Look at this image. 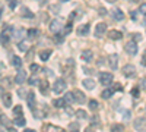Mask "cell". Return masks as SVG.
<instances>
[{
    "label": "cell",
    "mask_w": 146,
    "mask_h": 132,
    "mask_svg": "<svg viewBox=\"0 0 146 132\" xmlns=\"http://www.w3.org/2000/svg\"><path fill=\"white\" fill-rule=\"evenodd\" d=\"M64 90H66V82H64V79L58 78V79L54 82V85H53V91H54L56 94H60V92H63Z\"/></svg>",
    "instance_id": "6da1fadb"
},
{
    "label": "cell",
    "mask_w": 146,
    "mask_h": 132,
    "mask_svg": "<svg viewBox=\"0 0 146 132\" xmlns=\"http://www.w3.org/2000/svg\"><path fill=\"white\" fill-rule=\"evenodd\" d=\"M113 74H110V72H101L100 74V82L102 85H110L113 82Z\"/></svg>",
    "instance_id": "7a4b0ae2"
},
{
    "label": "cell",
    "mask_w": 146,
    "mask_h": 132,
    "mask_svg": "<svg viewBox=\"0 0 146 132\" xmlns=\"http://www.w3.org/2000/svg\"><path fill=\"white\" fill-rule=\"evenodd\" d=\"M73 94V98H75V103H79V104H83V103H86V97H85V94L79 90H73L72 91Z\"/></svg>",
    "instance_id": "3957f363"
},
{
    "label": "cell",
    "mask_w": 146,
    "mask_h": 132,
    "mask_svg": "<svg viewBox=\"0 0 146 132\" xmlns=\"http://www.w3.org/2000/svg\"><path fill=\"white\" fill-rule=\"evenodd\" d=\"M63 29V23H62V21L60 19H53L51 22H50V31L51 32H60Z\"/></svg>",
    "instance_id": "277c9868"
},
{
    "label": "cell",
    "mask_w": 146,
    "mask_h": 132,
    "mask_svg": "<svg viewBox=\"0 0 146 132\" xmlns=\"http://www.w3.org/2000/svg\"><path fill=\"white\" fill-rule=\"evenodd\" d=\"M107 31V23L105 22H100V23H96V27H95V37H102V35L105 34Z\"/></svg>",
    "instance_id": "5b68a950"
},
{
    "label": "cell",
    "mask_w": 146,
    "mask_h": 132,
    "mask_svg": "<svg viewBox=\"0 0 146 132\" xmlns=\"http://www.w3.org/2000/svg\"><path fill=\"white\" fill-rule=\"evenodd\" d=\"M126 52L130 56H136L137 54V44H136V41H129L126 44Z\"/></svg>",
    "instance_id": "8992f818"
},
{
    "label": "cell",
    "mask_w": 146,
    "mask_h": 132,
    "mask_svg": "<svg viewBox=\"0 0 146 132\" xmlns=\"http://www.w3.org/2000/svg\"><path fill=\"white\" fill-rule=\"evenodd\" d=\"M123 75L127 76V78H133L136 75V68L133 66V65H126L123 68Z\"/></svg>",
    "instance_id": "52a82bcc"
},
{
    "label": "cell",
    "mask_w": 146,
    "mask_h": 132,
    "mask_svg": "<svg viewBox=\"0 0 146 132\" xmlns=\"http://www.w3.org/2000/svg\"><path fill=\"white\" fill-rule=\"evenodd\" d=\"M135 128L137 131H145L146 129V117H137L135 121Z\"/></svg>",
    "instance_id": "ba28073f"
},
{
    "label": "cell",
    "mask_w": 146,
    "mask_h": 132,
    "mask_svg": "<svg viewBox=\"0 0 146 132\" xmlns=\"http://www.w3.org/2000/svg\"><path fill=\"white\" fill-rule=\"evenodd\" d=\"M111 16H113L114 21H123V19H124V13H123V12H121L118 7H114V9L111 10Z\"/></svg>",
    "instance_id": "9c48e42d"
},
{
    "label": "cell",
    "mask_w": 146,
    "mask_h": 132,
    "mask_svg": "<svg viewBox=\"0 0 146 132\" xmlns=\"http://www.w3.org/2000/svg\"><path fill=\"white\" fill-rule=\"evenodd\" d=\"M42 132H66V131L63 128H58V126H54V125H44Z\"/></svg>",
    "instance_id": "30bf717a"
},
{
    "label": "cell",
    "mask_w": 146,
    "mask_h": 132,
    "mask_svg": "<svg viewBox=\"0 0 146 132\" xmlns=\"http://www.w3.org/2000/svg\"><path fill=\"white\" fill-rule=\"evenodd\" d=\"M25 81H27V72L22 70V69H19V70H18V75H16V78H15V82H16V84H23Z\"/></svg>",
    "instance_id": "8fae6325"
},
{
    "label": "cell",
    "mask_w": 146,
    "mask_h": 132,
    "mask_svg": "<svg viewBox=\"0 0 146 132\" xmlns=\"http://www.w3.org/2000/svg\"><path fill=\"white\" fill-rule=\"evenodd\" d=\"M38 87H40V90H41L42 94H48V88H50V84H48L47 79H41L40 84H38Z\"/></svg>",
    "instance_id": "7c38bea8"
},
{
    "label": "cell",
    "mask_w": 146,
    "mask_h": 132,
    "mask_svg": "<svg viewBox=\"0 0 146 132\" xmlns=\"http://www.w3.org/2000/svg\"><path fill=\"white\" fill-rule=\"evenodd\" d=\"M108 62H110V66H111V69H117V65H118V56H117V54H110Z\"/></svg>",
    "instance_id": "4fadbf2b"
},
{
    "label": "cell",
    "mask_w": 146,
    "mask_h": 132,
    "mask_svg": "<svg viewBox=\"0 0 146 132\" xmlns=\"http://www.w3.org/2000/svg\"><path fill=\"white\" fill-rule=\"evenodd\" d=\"M89 23H85V25H80L79 28H78V34L79 35H82V37H85V35H88L89 34Z\"/></svg>",
    "instance_id": "5bb4252c"
},
{
    "label": "cell",
    "mask_w": 146,
    "mask_h": 132,
    "mask_svg": "<svg viewBox=\"0 0 146 132\" xmlns=\"http://www.w3.org/2000/svg\"><path fill=\"white\" fill-rule=\"evenodd\" d=\"M82 85L86 88V90H94V88H95V82H94V79L86 78V79H83V81H82Z\"/></svg>",
    "instance_id": "9a60e30c"
},
{
    "label": "cell",
    "mask_w": 146,
    "mask_h": 132,
    "mask_svg": "<svg viewBox=\"0 0 146 132\" xmlns=\"http://www.w3.org/2000/svg\"><path fill=\"white\" fill-rule=\"evenodd\" d=\"M82 59L85 62H91L92 60V57H94V53H92V50H82Z\"/></svg>",
    "instance_id": "2e32d148"
},
{
    "label": "cell",
    "mask_w": 146,
    "mask_h": 132,
    "mask_svg": "<svg viewBox=\"0 0 146 132\" xmlns=\"http://www.w3.org/2000/svg\"><path fill=\"white\" fill-rule=\"evenodd\" d=\"M108 37L111 40H120L121 37H123V34H121L120 31H117V29H111V31H108Z\"/></svg>",
    "instance_id": "e0dca14e"
},
{
    "label": "cell",
    "mask_w": 146,
    "mask_h": 132,
    "mask_svg": "<svg viewBox=\"0 0 146 132\" xmlns=\"http://www.w3.org/2000/svg\"><path fill=\"white\" fill-rule=\"evenodd\" d=\"M2 100H3V104H5V107H10V106H12V94H9V92H5V94L2 95Z\"/></svg>",
    "instance_id": "ac0fdd59"
},
{
    "label": "cell",
    "mask_w": 146,
    "mask_h": 132,
    "mask_svg": "<svg viewBox=\"0 0 146 132\" xmlns=\"http://www.w3.org/2000/svg\"><path fill=\"white\" fill-rule=\"evenodd\" d=\"M21 15H22L23 18H28V19H32V18H34V13H32V12H31L27 6H23V7L21 9Z\"/></svg>",
    "instance_id": "d6986e66"
},
{
    "label": "cell",
    "mask_w": 146,
    "mask_h": 132,
    "mask_svg": "<svg viewBox=\"0 0 146 132\" xmlns=\"http://www.w3.org/2000/svg\"><path fill=\"white\" fill-rule=\"evenodd\" d=\"M12 66L16 68V69H21V66H22V59H21L19 56H13V57H12Z\"/></svg>",
    "instance_id": "ffe728a7"
},
{
    "label": "cell",
    "mask_w": 146,
    "mask_h": 132,
    "mask_svg": "<svg viewBox=\"0 0 146 132\" xmlns=\"http://www.w3.org/2000/svg\"><path fill=\"white\" fill-rule=\"evenodd\" d=\"M38 35H40V29H36V28L28 29V38H29V40H35Z\"/></svg>",
    "instance_id": "44dd1931"
},
{
    "label": "cell",
    "mask_w": 146,
    "mask_h": 132,
    "mask_svg": "<svg viewBox=\"0 0 146 132\" xmlns=\"http://www.w3.org/2000/svg\"><path fill=\"white\" fill-rule=\"evenodd\" d=\"M28 106H29V109L34 110V107H35V94L32 91L28 92Z\"/></svg>",
    "instance_id": "7402d4cb"
},
{
    "label": "cell",
    "mask_w": 146,
    "mask_h": 132,
    "mask_svg": "<svg viewBox=\"0 0 146 132\" xmlns=\"http://www.w3.org/2000/svg\"><path fill=\"white\" fill-rule=\"evenodd\" d=\"M13 123L16 126H23V125H27V121H25V117H23V116H18V117L13 119Z\"/></svg>",
    "instance_id": "603a6c76"
},
{
    "label": "cell",
    "mask_w": 146,
    "mask_h": 132,
    "mask_svg": "<svg viewBox=\"0 0 146 132\" xmlns=\"http://www.w3.org/2000/svg\"><path fill=\"white\" fill-rule=\"evenodd\" d=\"M50 56H51V50L50 49H48V50H42L41 53H40V59H41V60H48V59H50Z\"/></svg>",
    "instance_id": "cb8c5ba5"
},
{
    "label": "cell",
    "mask_w": 146,
    "mask_h": 132,
    "mask_svg": "<svg viewBox=\"0 0 146 132\" xmlns=\"http://www.w3.org/2000/svg\"><path fill=\"white\" fill-rule=\"evenodd\" d=\"M53 106L54 107H64L66 106V101H64V98H56V100H53Z\"/></svg>",
    "instance_id": "d4e9b609"
},
{
    "label": "cell",
    "mask_w": 146,
    "mask_h": 132,
    "mask_svg": "<svg viewBox=\"0 0 146 132\" xmlns=\"http://www.w3.org/2000/svg\"><path fill=\"white\" fill-rule=\"evenodd\" d=\"M114 88H108V90H105V91H102V94H101V97L102 98H110V97H111V95L114 94Z\"/></svg>",
    "instance_id": "484cf974"
},
{
    "label": "cell",
    "mask_w": 146,
    "mask_h": 132,
    "mask_svg": "<svg viewBox=\"0 0 146 132\" xmlns=\"http://www.w3.org/2000/svg\"><path fill=\"white\" fill-rule=\"evenodd\" d=\"M0 122L3 123V126H6V128H9L10 125H12V122L9 121V119L5 116V115H0Z\"/></svg>",
    "instance_id": "4316f807"
},
{
    "label": "cell",
    "mask_w": 146,
    "mask_h": 132,
    "mask_svg": "<svg viewBox=\"0 0 146 132\" xmlns=\"http://www.w3.org/2000/svg\"><path fill=\"white\" fill-rule=\"evenodd\" d=\"M123 131H124V126L121 123H115L111 126V132H123Z\"/></svg>",
    "instance_id": "83f0119b"
},
{
    "label": "cell",
    "mask_w": 146,
    "mask_h": 132,
    "mask_svg": "<svg viewBox=\"0 0 146 132\" xmlns=\"http://www.w3.org/2000/svg\"><path fill=\"white\" fill-rule=\"evenodd\" d=\"M98 101H96V100H91L89 101V109L92 110V112H95V110H98Z\"/></svg>",
    "instance_id": "f1b7e54d"
},
{
    "label": "cell",
    "mask_w": 146,
    "mask_h": 132,
    "mask_svg": "<svg viewBox=\"0 0 146 132\" xmlns=\"http://www.w3.org/2000/svg\"><path fill=\"white\" fill-rule=\"evenodd\" d=\"M69 129H70V132H79V123L72 122V123L69 125Z\"/></svg>",
    "instance_id": "f546056e"
},
{
    "label": "cell",
    "mask_w": 146,
    "mask_h": 132,
    "mask_svg": "<svg viewBox=\"0 0 146 132\" xmlns=\"http://www.w3.org/2000/svg\"><path fill=\"white\" fill-rule=\"evenodd\" d=\"M18 49H19L21 52H27V50H28V44H27V41H21V43L18 44Z\"/></svg>",
    "instance_id": "4dcf8cb0"
},
{
    "label": "cell",
    "mask_w": 146,
    "mask_h": 132,
    "mask_svg": "<svg viewBox=\"0 0 146 132\" xmlns=\"http://www.w3.org/2000/svg\"><path fill=\"white\" fill-rule=\"evenodd\" d=\"M64 101L66 103H75V98H73V94L72 92H67L64 95Z\"/></svg>",
    "instance_id": "1f68e13d"
},
{
    "label": "cell",
    "mask_w": 146,
    "mask_h": 132,
    "mask_svg": "<svg viewBox=\"0 0 146 132\" xmlns=\"http://www.w3.org/2000/svg\"><path fill=\"white\" fill-rule=\"evenodd\" d=\"M13 113H15L16 117L18 116H22V106H15L13 107Z\"/></svg>",
    "instance_id": "d6a6232c"
},
{
    "label": "cell",
    "mask_w": 146,
    "mask_h": 132,
    "mask_svg": "<svg viewBox=\"0 0 146 132\" xmlns=\"http://www.w3.org/2000/svg\"><path fill=\"white\" fill-rule=\"evenodd\" d=\"M75 115H76L79 119H86V117H88V116H86V112H85V110H82V109H80V110H78Z\"/></svg>",
    "instance_id": "836d02e7"
},
{
    "label": "cell",
    "mask_w": 146,
    "mask_h": 132,
    "mask_svg": "<svg viewBox=\"0 0 146 132\" xmlns=\"http://www.w3.org/2000/svg\"><path fill=\"white\" fill-rule=\"evenodd\" d=\"M7 5H9V7L13 10L16 6H18V0H7Z\"/></svg>",
    "instance_id": "e575fe53"
},
{
    "label": "cell",
    "mask_w": 146,
    "mask_h": 132,
    "mask_svg": "<svg viewBox=\"0 0 146 132\" xmlns=\"http://www.w3.org/2000/svg\"><path fill=\"white\" fill-rule=\"evenodd\" d=\"M29 69H31V72H34V74H35V72H38L41 68H40V65H36V63H32L31 66H29Z\"/></svg>",
    "instance_id": "d590c367"
},
{
    "label": "cell",
    "mask_w": 146,
    "mask_h": 132,
    "mask_svg": "<svg viewBox=\"0 0 146 132\" xmlns=\"http://www.w3.org/2000/svg\"><path fill=\"white\" fill-rule=\"evenodd\" d=\"M28 82H29V85H38V84H40V81H38V79H36L35 76H32V78H29V79H28Z\"/></svg>",
    "instance_id": "8d00e7d4"
},
{
    "label": "cell",
    "mask_w": 146,
    "mask_h": 132,
    "mask_svg": "<svg viewBox=\"0 0 146 132\" xmlns=\"http://www.w3.org/2000/svg\"><path fill=\"white\" fill-rule=\"evenodd\" d=\"M70 31H72V22H69V25H67V27L64 28V31H63V34L66 35V34H69Z\"/></svg>",
    "instance_id": "74e56055"
},
{
    "label": "cell",
    "mask_w": 146,
    "mask_h": 132,
    "mask_svg": "<svg viewBox=\"0 0 146 132\" xmlns=\"http://www.w3.org/2000/svg\"><path fill=\"white\" fill-rule=\"evenodd\" d=\"M139 10L142 12V13H145V15H146V3H143V5H140V7H139Z\"/></svg>",
    "instance_id": "f35d334b"
},
{
    "label": "cell",
    "mask_w": 146,
    "mask_h": 132,
    "mask_svg": "<svg viewBox=\"0 0 146 132\" xmlns=\"http://www.w3.org/2000/svg\"><path fill=\"white\" fill-rule=\"evenodd\" d=\"M83 132H95V129H94V126H86Z\"/></svg>",
    "instance_id": "ab89813d"
},
{
    "label": "cell",
    "mask_w": 146,
    "mask_h": 132,
    "mask_svg": "<svg viewBox=\"0 0 146 132\" xmlns=\"http://www.w3.org/2000/svg\"><path fill=\"white\" fill-rule=\"evenodd\" d=\"M133 37H135V40H136V41H140V40H142V35H140V34H135Z\"/></svg>",
    "instance_id": "60d3db41"
},
{
    "label": "cell",
    "mask_w": 146,
    "mask_h": 132,
    "mask_svg": "<svg viewBox=\"0 0 146 132\" xmlns=\"http://www.w3.org/2000/svg\"><path fill=\"white\" fill-rule=\"evenodd\" d=\"M21 35H22V29H18V31L15 32V37H16V38H19Z\"/></svg>",
    "instance_id": "b9f144b4"
},
{
    "label": "cell",
    "mask_w": 146,
    "mask_h": 132,
    "mask_svg": "<svg viewBox=\"0 0 146 132\" xmlns=\"http://www.w3.org/2000/svg\"><path fill=\"white\" fill-rule=\"evenodd\" d=\"M114 90H117V91H123V90H121V85H120V84H115V85H114Z\"/></svg>",
    "instance_id": "7bdbcfd3"
},
{
    "label": "cell",
    "mask_w": 146,
    "mask_h": 132,
    "mask_svg": "<svg viewBox=\"0 0 146 132\" xmlns=\"http://www.w3.org/2000/svg\"><path fill=\"white\" fill-rule=\"evenodd\" d=\"M142 65H143V66H146V52H145V54H143V59H142Z\"/></svg>",
    "instance_id": "ee69618b"
},
{
    "label": "cell",
    "mask_w": 146,
    "mask_h": 132,
    "mask_svg": "<svg viewBox=\"0 0 146 132\" xmlns=\"http://www.w3.org/2000/svg\"><path fill=\"white\" fill-rule=\"evenodd\" d=\"M131 94L135 95V97H137V95H139V91H137V88H135V90H133V91H131Z\"/></svg>",
    "instance_id": "f6af8a7d"
},
{
    "label": "cell",
    "mask_w": 146,
    "mask_h": 132,
    "mask_svg": "<svg viewBox=\"0 0 146 132\" xmlns=\"http://www.w3.org/2000/svg\"><path fill=\"white\" fill-rule=\"evenodd\" d=\"M56 40H57L58 43H62V40H63V37H62V35H57V37H56Z\"/></svg>",
    "instance_id": "bcb514c9"
},
{
    "label": "cell",
    "mask_w": 146,
    "mask_h": 132,
    "mask_svg": "<svg viewBox=\"0 0 146 132\" xmlns=\"http://www.w3.org/2000/svg\"><path fill=\"white\" fill-rule=\"evenodd\" d=\"M2 13H3V6H2V3H0V16H2Z\"/></svg>",
    "instance_id": "7dc6e473"
},
{
    "label": "cell",
    "mask_w": 146,
    "mask_h": 132,
    "mask_svg": "<svg viewBox=\"0 0 146 132\" xmlns=\"http://www.w3.org/2000/svg\"><path fill=\"white\" fill-rule=\"evenodd\" d=\"M105 2H108V3H115L117 0H105Z\"/></svg>",
    "instance_id": "c3c4849f"
},
{
    "label": "cell",
    "mask_w": 146,
    "mask_h": 132,
    "mask_svg": "<svg viewBox=\"0 0 146 132\" xmlns=\"http://www.w3.org/2000/svg\"><path fill=\"white\" fill-rule=\"evenodd\" d=\"M23 132H35V131H34V129H25Z\"/></svg>",
    "instance_id": "681fc988"
},
{
    "label": "cell",
    "mask_w": 146,
    "mask_h": 132,
    "mask_svg": "<svg viewBox=\"0 0 146 132\" xmlns=\"http://www.w3.org/2000/svg\"><path fill=\"white\" fill-rule=\"evenodd\" d=\"M9 132H16L15 129H9Z\"/></svg>",
    "instance_id": "f907efd6"
},
{
    "label": "cell",
    "mask_w": 146,
    "mask_h": 132,
    "mask_svg": "<svg viewBox=\"0 0 146 132\" xmlns=\"http://www.w3.org/2000/svg\"><path fill=\"white\" fill-rule=\"evenodd\" d=\"M143 25H146V18H145V21H143Z\"/></svg>",
    "instance_id": "816d5d0a"
},
{
    "label": "cell",
    "mask_w": 146,
    "mask_h": 132,
    "mask_svg": "<svg viewBox=\"0 0 146 132\" xmlns=\"http://www.w3.org/2000/svg\"><path fill=\"white\" fill-rule=\"evenodd\" d=\"M60 2H69V0H60Z\"/></svg>",
    "instance_id": "f5cc1de1"
},
{
    "label": "cell",
    "mask_w": 146,
    "mask_h": 132,
    "mask_svg": "<svg viewBox=\"0 0 146 132\" xmlns=\"http://www.w3.org/2000/svg\"><path fill=\"white\" fill-rule=\"evenodd\" d=\"M0 43H2V41H0Z\"/></svg>",
    "instance_id": "db71d44e"
}]
</instances>
